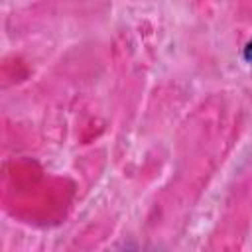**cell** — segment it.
Returning <instances> with one entry per match:
<instances>
[{
  "instance_id": "cell-1",
  "label": "cell",
  "mask_w": 252,
  "mask_h": 252,
  "mask_svg": "<svg viewBox=\"0 0 252 252\" xmlns=\"http://www.w3.org/2000/svg\"><path fill=\"white\" fill-rule=\"evenodd\" d=\"M242 57H244L248 63H252V39L246 43V47H244V51H242Z\"/></svg>"
}]
</instances>
